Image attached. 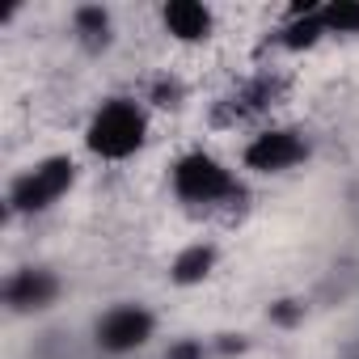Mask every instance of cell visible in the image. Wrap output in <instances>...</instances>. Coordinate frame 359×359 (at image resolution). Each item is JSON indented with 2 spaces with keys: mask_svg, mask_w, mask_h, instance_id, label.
Segmentation results:
<instances>
[{
  "mask_svg": "<svg viewBox=\"0 0 359 359\" xmlns=\"http://www.w3.org/2000/svg\"><path fill=\"white\" fill-rule=\"evenodd\" d=\"M68 187H72V161L68 156H51V161H43L39 169H30L22 182L13 187V208L39 212L47 203H55Z\"/></svg>",
  "mask_w": 359,
  "mask_h": 359,
  "instance_id": "cell-3",
  "label": "cell"
},
{
  "mask_svg": "<svg viewBox=\"0 0 359 359\" xmlns=\"http://www.w3.org/2000/svg\"><path fill=\"white\" fill-rule=\"evenodd\" d=\"M321 30H325V26H321V13H304V22H292V26H287L283 43H287V47H309Z\"/></svg>",
  "mask_w": 359,
  "mask_h": 359,
  "instance_id": "cell-10",
  "label": "cell"
},
{
  "mask_svg": "<svg viewBox=\"0 0 359 359\" xmlns=\"http://www.w3.org/2000/svg\"><path fill=\"white\" fill-rule=\"evenodd\" d=\"M144 144V114L131 102H110L89 123V148L102 156H131Z\"/></svg>",
  "mask_w": 359,
  "mask_h": 359,
  "instance_id": "cell-1",
  "label": "cell"
},
{
  "mask_svg": "<svg viewBox=\"0 0 359 359\" xmlns=\"http://www.w3.org/2000/svg\"><path fill=\"white\" fill-rule=\"evenodd\" d=\"M55 292H60V283H55L47 271H22V275L5 287V296H9L13 309H47V304L55 300Z\"/></svg>",
  "mask_w": 359,
  "mask_h": 359,
  "instance_id": "cell-7",
  "label": "cell"
},
{
  "mask_svg": "<svg viewBox=\"0 0 359 359\" xmlns=\"http://www.w3.org/2000/svg\"><path fill=\"white\" fill-rule=\"evenodd\" d=\"M250 169H262V173H275V169H287L296 161H304V144L292 135V131H266L250 144L245 152Z\"/></svg>",
  "mask_w": 359,
  "mask_h": 359,
  "instance_id": "cell-5",
  "label": "cell"
},
{
  "mask_svg": "<svg viewBox=\"0 0 359 359\" xmlns=\"http://www.w3.org/2000/svg\"><path fill=\"white\" fill-rule=\"evenodd\" d=\"M148 334H152V317L144 309H114L97 325V342L106 351H135Z\"/></svg>",
  "mask_w": 359,
  "mask_h": 359,
  "instance_id": "cell-4",
  "label": "cell"
},
{
  "mask_svg": "<svg viewBox=\"0 0 359 359\" xmlns=\"http://www.w3.org/2000/svg\"><path fill=\"white\" fill-rule=\"evenodd\" d=\"M321 26L338 30V34H355L359 30V5L355 0H334V5L321 9Z\"/></svg>",
  "mask_w": 359,
  "mask_h": 359,
  "instance_id": "cell-9",
  "label": "cell"
},
{
  "mask_svg": "<svg viewBox=\"0 0 359 359\" xmlns=\"http://www.w3.org/2000/svg\"><path fill=\"white\" fill-rule=\"evenodd\" d=\"M199 355H203V351H199L195 342H177V346L169 351V359H199Z\"/></svg>",
  "mask_w": 359,
  "mask_h": 359,
  "instance_id": "cell-12",
  "label": "cell"
},
{
  "mask_svg": "<svg viewBox=\"0 0 359 359\" xmlns=\"http://www.w3.org/2000/svg\"><path fill=\"white\" fill-rule=\"evenodd\" d=\"M275 317H279V321H296V309H287V304H279V309H275Z\"/></svg>",
  "mask_w": 359,
  "mask_h": 359,
  "instance_id": "cell-13",
  "label": "cell"
},
{
  "mask_svg": "<svg viewBox=\"0 0 359 359\" xmlns=\"http://www.w3.org/2000/svg\"><path fill=\"white\" fill-rule=\"evenodd\" d=\"M173 187H177V195L191 199V203H212V199H220V195H233V177H229L212 156L191 152V156L177 161Z\"/></svg>",
  "mask_w": 359,
  "mask_h": 359,
  "instance_id": "cell-2",
  "label": "cell"
},
{
  "mask_svg": "<svg viewBox=\"0 0 359 359\" xmlns=\"http://www.w3.org/2000/svg\"><path fill=\"white\" fill-rule=\"evenodd\" d=\"M76 26H81L89 39H106V26H110V18H106L102 9H93V5H89V9H81V13H76Z\"/></svg>",
  "mask_w": 359,
  "mask_h": 359,
  "instance_id": "cell-11",
  "label": "cell"
},
{
  "mask_svg": "<svg viewBox=\"0 0 359 359\" xmlns=\"http://www.w3.org/2000/svg\"><path fill=\"white\" fill-rule=\"evenodd\" d=\"M165 26L182 43H199L212 30V13L199 5V0H173V5H165Z\"/></svg>",
  "mask_w": 359,
  "mask_h": 359,
  "instance_id": "cell-6",
  "label": "cell"
},
{
  "mask_svg": "<svg viewBox=\"0 0 359 359\" xmlns=\"http://www.w3.org/2000/svg\"><path fill=\"white\" fill-rule=\"evenodd\" d=\"M212 262H216V254H212L208 245H191L187 254H177V262H173V279H177V283H199V279L212 271Z\"/></svg>",
  "mask_w": 359,
  "mask_h": 359,
  "instance_id": "cell-8",
  "label": "cell"
}]
</instances>
